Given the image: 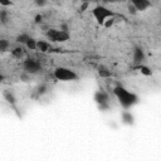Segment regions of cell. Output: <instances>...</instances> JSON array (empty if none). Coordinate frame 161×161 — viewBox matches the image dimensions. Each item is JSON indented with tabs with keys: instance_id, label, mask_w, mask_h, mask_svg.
I'll return each mask as SVG.
<instances>
[{
	"instance_id": "obj_1",
	"label": "cell",
	"mask_w": 161,
	"mask_h": 161,
	"mask_svg": "<svg viewBox=\"0 0 161 161\" xmlns=\"http://www.w3.org/2000/svg\"><path fill=\"white\" fill-rule=\"evenodd\" d=\"M113 94L116 96V98L118 99L119 104L125 108L128 109L131 107H133L135 104L138 103V96L135 94L133 92H130L128 89H126L122 86H117L113 88Z\"/></svg>"
},
{
	"instance_id": "obj_2",
	"label": "cell",
	"mask_w": 161,
	"mask_h": 161,
	"mask_svg": "<svg viewBox=\"0 0 161 161\" xmlns=\"http://www.w3.org/2000/svg\"><path fill=\"white\" fill-rule=\"evenodd\" d=\"M53 77L60 82H73L78 79V74L67 67H57L53 72Z\"/></svg>"
},
{
	"instance_id": "obj_3",
	"label": "cell",
	"mask_w": 161,
	"mask_h": 161,
	"mask_svg": "<svg viewBox=\"0 0 161 161\" xmlns=\"http://www.w3.org/2000/svg\"><path fill=\"white\" fill-rule=\"evenodd\" d=\"M92 15H93V18L97 20V23H98L99 25H103L107 19L114 16L113 11L109 10L108 8L103 6V5H97V6H94L93 10H92Z\"/></svg>"
},
{
	"instance_id": "obj_4",
	"label": "cell",
	"mask_w": 161,
	"mask_h": 161,
	"mask_svg": "<svg viewBox=\"0 0 161 161\" xmlns=\"http://www.w3.org/2000/svg\"><path fill=\"white\" fill-rule=\"evenodd\" d=\"M47 38L53 43H63L69 39V33L62 29H48Z\"/></svg>"
},
{
	"instance_id": "obj_5",
	"label": "cell",
	"mask_w": 161,
	"mask_h": 161,
	"mask_svg": "<svg viewBox=\"0 0 161 161\" xmlns=\"http://www.w3.org/2000/svg\"><path fill=\"white\" fill-rule=\"evenodd\" d=\"M23 69L28 74H36L42 70V64L34 58H26L23 62Z\"/></svg>"
},
{
	"instance_id": "obj_6",
	"label": "cell",
	"mask_w": 161,
	"mask_h": 161,
	"mask_svg": "<svg viewBox=\"0 0 161 161\" xmlns=\"http://www.w3.org/2000/svg\"><path fill=\"white\" fill-rule=\"evenodd\" d=\"M131 5L136 9V11H145L151 6L150 0H131Z\"/></svg>"
},
{
	"instance_id": "obj_7",
	"label": "cell",
	"mask_w": 161,
	"mask_h": 161,
	"mask_svg": "<svg viewBox=\"0 0 161 161\" xmlns=\"http://www.w3.org/2000/svg\"><path fill=\"white\" fill-rule=\"evenodd\" d=\"M94 101L98 106L101 104H108V93H106L104 91H97L94 93Z\"/></svg>"
},
{
	"instance_id": "obj_8",
	"label": "cell",
	"mask_w": 161,
	"mask_h": 161,
	"mask_svg": "<svg viewBox=\"0 0 161 161\" xmlns=\"http://www.w3.org/2000/svg\"><path fill=\"white\" fill-rule=\"evenodd\" d=\"M132 59L135 64H141L145 60V53L142 50L141 47H136L133 49V54H132Z\"/></svg>"
},
{
	"instance_id": "obj_9",
	"label": "cell",
	"mask_w": 161,
	"mask_h": 161,
	"mask_svg": "<svg viewBox=\"0 0 161 161\" xmlns=\"http://www.w3.org/2000/svg\"><path fill=\"white\" fill-rule=\"evenodd\" d=\"M36 49H38V50H40L42 53H47V52H49L50 45H49V43H48V42L38 40V42H36Z\"/></svg>"
},
{
	"instance_id": "obj_10",
	"label": "cell",
	"mask_w": 161,
	"mask_h": 161,
	"mask_svg": "<svg viewBox=\"0 0 161 161\" xmlns=\"http://www.w3.org/2000/svg\"><path fill=\"white\" fill-rule=\"evenodd\" d=\"M122 121H123V123L125 125H133V122H135V117H133V114L131 113V112H123L122 113Z\"/></svg>"
},
{
	"instance_id": "obj_11",
	"label": "cell",
	"mask_w": 161,
	"mask_h": 161,
	"mask_svg": "<svg viewBox=\"0 0 161 161\" xmlns=\"http://www.w3.org/2000/svg\"><path fill=\"white\" fill-rule=\"evenodd\" d=\"M10 53H11V57L15 58V59H21V58L24 57V50H23L21 47H15V48H13Z\"/></svg>"
},
{
	"instance_id": "obj_12",
	"label": "cell",
	"mask_w": 161,
	"mask_h": 161,
	"mask_svg": "<svg viewBox=\"0 0 161 161\" xmlns=\"http://www.w3.org/2000/svg\"><path fill=\"white\" fill-rule=\"evenodd\" d=\"M98 74H99V77H102V78H109V77H111V70H109L107 67L101 65V67L98 68Z\"/></svg>"
},
{
	"instance_id": "obj_13",
	"label": "cell",
	"mask_w": 161,
	"mask_h": 161,
	"mask_svg": "<svg viewBox=\"0 0 161 161\" xmlns=\"http://www.w3.org/2000/svg\"><path fill=\"white\" fill-rule=\"evenodd\" d=\"M4 98H5V101L9 102L10 104H15V102H16L15 96H14L10 91H5V92H4Z\"/></svg>"
},
{
	"instance_id": "obj_14",
	"label": "cell",
	"mask_w": 161,
	"mask_h": 161,
	"mask_svg": "<svg viewBox=\"0 0 161 161\" xmlns=\"http://www.w3.org/2000/svg\"><path fill=\"white\" fill-rule=\"evenodd\" d=\"M30 36H29V34H26V33H21V34H19L18 36H16V43H19V44H25L26 43V40L29 39Z\"/></svg>"
},
{
	"instance_id": "obj_15",
	"label": "cell",
	"mask_w": 161,
	"mask_h": 161,
	"mask_svg": "<svg viewBox=\"0 0 161 161\" xmlns=\"http://www.w3.org/2000/svg\"><path fill=\"white\" fill-rule=\"evenodd\" d=\"M25 47H26L29 50H35V49H36V40H35V39H33V38L30 36V38L26 40Z\"/></svg>"
},
{
	"instance_id": "obj_16",
	"label": "cell",
	"mask_w": 161,
	"mask_h": 161,
	"mask_svg": "<svg viewBox=\"0 0 161 161\" xmlns=\"http://www.w3.org/2000/svg\"><path fill=\"white\" fill-rule=\"evenodd\" d=\"M9 47H10V43H9V40H8V39H4V38H1V39H0V52H1V53L6 52Z\"/></svg>"
},
{
	"instance_id": "obj_17",
	"label": "cell",
	"mask_w": 161,
	"mask_h": 161,
	"mask_svg": "<svg viewBox=\"0 0 161 161\" xmlns=\"http://www.w3.org/2000/svg\"><path fill=\"white\" fill-rule=\"evenodd\" d=\"M0 21L3 24H6L9 21V13L6 10H0Z\"/></svg>"
},
{
	"instance_id": "obj_18",
	"label": "cell",
	"mask_w": 161,
	"mask_h": 161,
	"mask_svg": "<svg viewBox=\"0 0 161 161\" xmlns=\"http://www.w3.org/2000/svg\"><path fill=\"white\" fill-rule=\"evenodd\" d=\"M138 69L141 70V73H142L143 75H151V69H150L148 67H145V65L138 64Z\"/></svg>"
},
{
	"instance_id": "obj_19",
	"label": "cell",
	"mask_w": 161,
	"mask_h": 161,
	"mask_svg": "<svg viewBox=\"0 0 161 161\" xmlns=\"http://www.w3.org/2000/svg\"><path fill=\"white\" fill-rule=\"evenodd\" d=\"M34 4L36 6H39V8H43V6H45L48 4V0H34Z\"/></svg>"
},
{
	"instance_id": "obj_20",
	"label": "cell",
	"mask_w": 161,
	"mask_h": 161,
	"mask_svg": "<svg viewBox=\"0 0 161 161\" xmlns=\"http://www.w3.org/2000/svg\"><path fill=\"white\" fill-rule=\"evenodd\" d=\"M11 4H13L11 0H0V5L4 6V8H8V6H10Z\"/></svg>"
},
{
	"instance_id": "obj_21",
	"label": "cell",
	"mask_w": 161,
	"mask_h": 161,
	"mask_svg": "<svg viewBox=\"0 0 161 161\" xmlns=\"http://www.w3.org/2000/svg\"><path fill=\"white\" fill-rule=\"evenodd\" d=\"M34 21H35V24H40L43 21V16L40 14H36L35 18H34Z\"/></svg>"
},
{
	"instance_id": "obj_22",
	"label": "cell",
	"mask_w": 161,
	"mask_h": 161,
	"mask_svg": "<svg viewBox=\"0 0 161 161\" xmlns=\"http://www.w3.org/2000/svg\"><path fill=\"white\" fill-rule=\"evenodd\" d=\"M89 4H91V3H82L80 6H79V10H80V11H86V9L89 6Z\"/></svg>"
},
{
	"instance_id": "obj_23",
	"label": "cell",
	"mask_w": 161,
	"mask_h": 161,
	"mask_svg": "<svg viewBox=\"0 0 161 161\" xmlns=\"http://www.w3.org/2000/svg\"><path fill=\"white\" fill-rule=\"evenodd\" d=\"M45 92H47V86H45V84H43L42 87L38 88V93H39V94H43V93H45Z\"/></svg>"
},
{
	"instance_id": "obj_24",
	"label": "cell",
	"mask_w": 161,
	"mask_h": 161,
	"mask_svg": "<svg viewBox=\"0 0 161 161\" xmlns=\"http://www.w3.org/2000/svg\"><path fill=\"white\" fill-rule=\"evenodd\" d=\"M101 1L104 3V4H114V3H118L121 0H101Z\"/></svg>"
},
{
	"instance_id": "obj_25",
	"label": "cell",
	"mask_w": 161,
	"mask_h": 161,
	"mask_svg": "<svg viewBox=\"0 0 161 161\" xmlns=\"http://www.w3.org/2000/svg\"><path fill=\"white\" fill-rule=\"evenodd\" d=\"M128 9H130V13H132V14H135V13H136V9H135L132 5H130V6H128Z\"/></svg>"
},
{
	"instance_id": "obj_26",
	"label": "cell",
	"mask_w": 161,
	"mask_h": 161,
	"mask_svg": "<svg viewBox=\"0 0 161 161\" xmlns=\"http://www.w3.org/2000/svg\"><path fill=\"white\" fill-rule=\"evenodd\" d=\"M94 1H98V0H80V3H94Z\"/></svg>"
},
{
	"instance_id": "obj_27",
	"label": "cell",
	"mask_w": 161,
	"mask_h": 161,
	"mask_svg": "<svg viewBox=\"0 0 161 161\" xmlns=\"http://www.w3.org/2000/svg\"><path fill=\"white\" fill-rule=\"evenodd\" d=\"M3 79H4V77H3V74H0V83L3 82Z\"/></svg>"
},
{
	"instance_id": "obj_28",
	"label": "cell",
	"mask_w": 161,
	"mask_h": 161,
	"mask_svg": "<svg viewBox=\"0 0 161 161\" xmlns=\"http://www.w3.org/2000/svg\"><path fill=\"white\" fill-rule=\"evenodd\" d=\"M150 1H152V0H150Z\"/></svg>"
}]
</instances>
